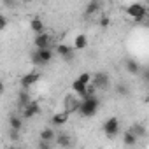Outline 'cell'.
Segmentation results:
<instances>
[{"label": "cell", "mask_w": 149, "mask_h": 149, "mask_svg": "<svg viewBox=\"0 0 149 149\" xmlns=\"http://www.w3.org/2000/svg\"><path fill=\"white\" fill-rule=\"evenodd\" d=\"M98 107H100V100L97 98V95H90V97H84L83 98V104L79 107V114L83 118H93L97 112H98Z\"/></svg>", "instance_id": "1"}, {"label": "cell", "mask_w": 149, "mask_h": 149, "mask_svg": "<svg viewBox=\"0 0 149 149\" xmlns=\"http://www.w3.org/2000/svg\"><path fill=\"white\" fill-rule=\"evenodd\" d=\"M126 14L133 19V23L140 25L146 21V16H147V9L140 4V2H135V4H130L126 7Z\"/></svg>", "instance_id": "2"}, {"label": "cell", "mask_w": 149, "mask_h": 149, "mask_svg": "<svg viewBox=\"0 0 149 149\" xmlns=\"http://www.w3.org/2000/svg\"><path fill=\"white\" fill-rule=\"evenodd\" d=\"M81 104H83V97L81 95H77V93H70V95H67L65 97V100H63V111H67L68 114H74V112H79V107H81Z\"/></svg>", "instance_id": "3"}, {"label": "cell", "mask_w": 149, "mask_h": 149, "mask_svg": "<svg viewBox=\"0 0 149 149\" xmlns=\"http://www.w3.org/2000/svg\"><path fill=\"white\" fill-rule=\"evenodd\" d=\"M119 130H121V125H119V119L118 118H107L105 121H104V125H102V132L109 137V139H114L118 133H119Z\"/></svg>", "instance_id": "4"}, {"label": "cell", "mask_w": 149, "mask_h": 149, "mask_svg": "<svg viewBox=\"0 0 149 149\" xmlns=\"http://www.w3.org/2000/svg\"><path fill=\"white\" fill-rule=\"evenodd\" d=\"M91 84H93L98 91L107 90V88H109V84H111V77H109V74H107V72H97V74H93V81H91Z\"/></svg>", "instance_id": "5"}, {"label": "cell", "mask_w": 149, "mask_h": 149, "mask_svg": "<svg viewBox=\"0 0 149 149\" xmlns=\"http://www.w3.org/2000/svg\"><path fill=\"white\" fill-rule=\"evenodd\" d=\"M49 44H51V35H47V33H37L35 35V39H33V46H35V49H44V47H49Z\"/></svg>", "instance_id": "6"}, {"label": "cell", "mask_w": 149, "mask_h": 149, "mask_svg": "<svg viewBox=\"0 0 149 149\" xmlns=\"http://www.w3.org/2000/svg\"><path fill=\"white\" fill-rule=\"evenodd\" d=\"M39 79H40V74L39 72H28V74H25V76L21 77V86L26 90V88L33 86Z\"/></svg>", "instance_id": "7"}, {"label": "cell", "mask_w": 149, "mask_h": 149, "mask_svg": "<svg viewBox=\"0 0 149 149\" xmlns=\"http://www.w3.org/2000/svg\"><path fill=\"white\" fill-rule=\"evenodd\" d=\"M68 118H70V114H68L67 111H61V112L53 114V116H51V119H49V123H51L53 126H63V125L68 121Z\"/></svg>", "instance_id": "8"}, {"label": "cell", "mask_w": 149, "mask_h": 149, "mask_svg": "<svg viewBox=\"0 0 149 149\" xmlns=\"http://www.w3.org/2000/svg\"><path fill=\"white\" fill-rule=\"evenodd\" d=\"M54 51H56V54H58V56H61L63 60H72V58H74V47H70V46L58 44Z\"/></svg>", "instance_id": "9"}, {"label": "cell", "mask_w": 149, "mask_h": 149, "mask_svg": "<svg viewBox=\"0 0 149 149\" xmlns=\"http://www.w3.org/2000/svg\"><path fill=\"white\" fill-rule=\"evenodd\" d=\"M39 114V104L37 102H30L28 105H25L23 107V118H28V119H32V118H35Z\"/></svg>", "instance_id": "10"}, {"label": "cell", "mask_w": 149, "mask_h": 149, "mask_svg": "<svg viewBox=\"0 0 149 149\" xmlns=\"http://www.w3.org/2000/svg\"><path fill=\"white\" fill-rule=\"evenodd\" d=\"M88 86L90 84H86V83H83V81H79L77 77L72 81V84H70V90L74 91V93H77V95H84L86 93V90H88Z\"/></svg>", "instance_id": "11"}, {"label": "cell", "mask_w": 149, "mask_h": 149, "mask_svg": "<svg viewBox=\"0 0 149 149\" xmlns=\"http://www.w3.org/2000/svg\"><path fill=\"white\" fill-rule=\"evenodd\" d=\"M37 54H39V60H40V65H46L53 60V51L51 47H44V49H35Z\"/></svg>", "instance_id": "12"}, {"label": "cell", "mask_w": 149, "mask_h": 149, "mask_svg": "<svg viewBox=\"0 0 149 149\" xmlns=\"http://www.w3.org/2000/svg\"><path fill=\"white\" fill-rule=\"evenodd\" d=\"M86 46H88V37L84 33H79L74 37V49L81 51V49H86Z\"/></svg>", "instance_id": "13"}, {"label": "cell", "mask_w": 149, "mask_h": 149, "mask_svg": "<svg viewBox=\"0 0 149 149\" xmlns=\"http://www.w3.org/2000/svg\"><path fill=\"white\" fill-rule=\"evenodd\" d=\"M56 132L53 130V128H44V130H40V140H46V142H54V139H56Z\"/></svg>", "instance_id": "14"}, {"label": "cell", "mask_w": 149, "mask_h": 149, "mask_svg": "<svg viewBox=\"0 0 149 149\" xmlns=\"http://www.w3.org/2000/svg\"><path fill=\"white\" fill-rule=\"evenodd\" d=\"M125 68H126L130 74H133V76H135V74H140V65H139L135 60H132V58H128V60L125 61Z\"/></svg>", "instance_id": "15"}, {"label": "cell", "mask_w": 149, "mask_h": 149, "mask_svg": "<svg viewBox=\"0 0 149 149\" xmlns=\"http://www.w3.org/2000/svg\"><path fill=\"white\" fill-rule=\"evenodd\" d=\"M30 28H32V32L37 35V33H42L44 32V23H42V19L40 18H33V19H30Z\"/></svg>", "instance_id": "16"}, {"label": "cell", "mask_w": 149, "mask_h": 149, "mask_svg": "<svg viewBox=\"0 0 149 149\" xmlns=\"http://www.w3.org/2000/svg\"><path fill=\"white\" fill-rule=\"evenodd\" d=\"M123 144L125 146H135L137 144V135L130 130V132H125V135H123Z\"/></svg>", "instance_id": "17"}, {"label": "cell", "mask_w": 149, "mask_h": 149, "mask_svg": "<svg viewBox=\"0 0 149 149\" xmlns=\"http://www.w3.org/2000/svg\"><path fill=\"white\" fill-rule=\"evenodd\" d=\"M54 142H56V146H61V147L70 146V139H68L65 133H58V135H56V139H54Z\"/></svg>", "instance_id": "18"}, {"label": "cell", "mask_w": 149, "mask_h": 149, "mask_svg": "<svg viewBox=\"0 0 149 149\" xmlns=\"http://www.w3.org/2000/svg\"><path fill=\"white\" fill-rule=\"evenodd\" d=\"M30 102H32L30 95H28L26 91H21V93H19V98H18V104H19V107L23 109V107H25V105H28Z\"/></svg>", "instance_id": "19"}, {"label": "cell", "mask_w": 149, "mask_h": 149, "mask_svg": "<svg viewBox=\"0 0 149 149\" xmlns=\"http://www.w3.org/2000/svg\"><path fill=\"white\" fill-rule=\"evenodd\" d=\"M9 126H11V128H14V130H21V126H23V121H21V118H18V116H13V118L9 119Z\"/></svg>", "instance_id": "20"}, {"label": "cell", "mask_w": 149, "mask_h": 149, "mask_svg": "<svg viewBox=\"0 0 149 149\" xmlns=\"http://www.w3.org/2000/svg\"><path fill=\"white\" fill-rule=\"evenodd\" d=\"M77 79L83 81V83H86V84H91V81H93V74H90V72H83V74H79V76H77Z\"/></svg>", "instance_id": "21"}, {"label": "cell", "mask_w": 149, "mask_h": 149, "mask_svg": "<svg viewBox=\"0 0 149 149\" xmlns=\"http://www.w3.org/2000/svg\"><path fill=\"white\" fill-rule=\"evenodd\" d=\"M132 132H133V133H135L137 137H139V135L142 137V135L146 133V130H144V126H140V125H133V128H132Z\"/></svg>", "instance_id": "22"}, {"label": "cell", "mask_w": 149, "mask_h": 149, "mask_svg": "<svg viewBox=\"0 0 149 149\" xmlns=\"http://www.w3.org/2000/svg\"><path fill=\"white\" fill-rule=\"evenodd\" d=\"M97 9H98V4L95 2V0H93V2H91V4L88 6V9H86V14H93V13H95Z\"/></svg>", "instance_id": "23"}, {"label": "cell", "mask_w": 149, "mask_h": 149, "mask_svg": "<svg viewBox=\"0 0 149 149\" xmlns=\"http://www.w3.org/2000/svg\"><path fill=\"white\" fill-rule=\"evenodd\" d=\"M116 91H118V95H128V88L125 84H118L116 86Z\"/></svg>", "instance_id": "24"}, {"label": "cell", "mask_w": 149, "mask_h": 149, "mask_svg": "<svg viewBox=\"0 0 149 149\" xmlns=\"http://www.w3.org/2000/svg\"><path fill=\"white\" fill-rule=\"evenodd\" d=\"M30 58H32V63H33V65H40V60H39V54H37V51H32Z\"/></svg>", "instance_id": "25"}, {"label": "cell", "mask_w": 149, "mask_h": 149, "mask_svg": "<svg viewBox=\"0 0 149 149\" xmlns=\"http://www.w3.org/2000/svg\"><path fill=\"white\" fill-rule=\"evenodd\" d=\"M98 23H100V26H102V28H105V26H109V23H111V21H109V18H107V16H104Z\"/></svg>", "instance_id": "26"}, {"label": "cell", "mask_w": 149, "mask_h": 149, "mask_svg": "<svg viewBox=\"0 0 149 149\" xmlns=\"http://www.w3.org/2000/svg\"><path fill=\"white\" fill-rule=\"evenodd\" d=\"M7 26V19H6V16H2V19H0V30H4Z\"/></svg>", "instance_id": "27"}, {"label": "cell", "mask_w": 149, "mask_h": 149, "mask_svg": "<svg viewBox=\"0 0 149 149\" xmlns=\"http://www.w3.org/2000/svg\"><path fill=\"white\" fill-rule=\"evenodd\" d=\"M144 79H146V81H149V70H146V72H144Z\"/></svg>", "instance_id": "28"}, {"label": "cell", "mask_w": 149, "mask_h": 149, "mask_svg": "<svg viewBox=\"0 0 149 149\" xmlns=\"http://www.w3.org/2000/svg\"><path fill=\"white\" fill-rule=\"evenodd\" d=\"M144 25H146V26H149V18H147L146 21H144Z\"/></svg>", "instance_id": "29"}]
</instances>
